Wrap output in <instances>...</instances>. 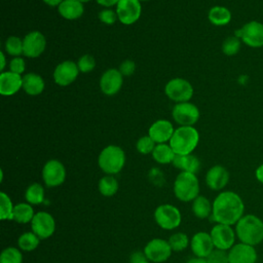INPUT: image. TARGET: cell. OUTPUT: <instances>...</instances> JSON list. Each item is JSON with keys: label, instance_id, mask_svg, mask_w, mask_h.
<instances>
[{"label": "cell", "instance_id": "19", "mask_svg": "<svg viewBox=\"0 0 263 263\" xmlns=\"http://www.w3.org/2000/svg\"><path fill=\"white\" fill-rule=\"evenodd\" d=\"M123 82V76L119 72V70L116 69H108L103 73L100 79V87L101 90L107 95V96H114L116 95Z\"/></svg>", "mask_w": 263, "mask_h": 263}, {"label": "cell", "instance_id": "12", "mask_svg": "<svg viewBox=\"0 0 263 263\" xmlns=\"http://www.w3.org/2000/svg\"><path fill=\"white\" fill-rule=\"evenodd\" d=\"M118 21L123 25L136 23L142 13V5L139 0H119L116 5Z\"/></svg>", "mask_w": 263, "mask_h": 263}, {"label": "cell", "instance_id": "15", "mask_svg": "<svg viewBox=\"0 0 263 263\" xmlns=\"http://www.w3.org/2000/svg\"><path fill=\"white\" fill-rule=\"evenodd\" d=\"M24 54L27 58H37L41 55L46 47V39L39 31H32L23 38Z\"/></svg>", "mask_w": 263, "mask_h": 263}, {"label": "cell", "instance_id": "33", "mask_svg": "<svg viewBox=\"0 0 263 263\" xmlns=\"http://www.w3.org/2000/svg\"><path fill=\"white\" fill-rule=\"evenodd\" d=\"M14 204L10 197L5 193H0V218L1 220H12Z\"/></svg>", "mask_w": 263, "mask_h": 263}, {"label": "cell", "instance_id": "26", "mask_svg": "<svg viewBox=\"0 0 263 263\" xmlns=\"http://www.w3.org/2000/svg\"><path fill=\"white\" fill-rule=\"evenodd\" d=\"M35 214L36 213L34 212L32 204H30L28 202H20L14 205L12 220H14L21 224L31 223Z\"/></svg>", "mask_w": 263, "mask_h": 263}, {"label": "cell", "instance_id": "45", "mask_svg": "<svg viewBox=\"0 0 263 263\" xmlns=\"http://www.w3.org/2000/svg\"><path fill=\"white\" fill-rule=\"evenodd\" d=\"M100 5L108 8L111 7L113 5H117V3L119 2V0H96Z\"/></svg>", "mask_w": 263, "mask_h": 263}, {"label": "cell", "instance_id": "14", "mask_svg": "<svg viewBox=\"0 0 263 263\" xmlns=\"http://www.w3.org/2000/svg\"><path fill=\"white\" fill-rule=\"evenodd\" d=\"M31 229L40 239H46L50 237L55 230L54 218L47 212H38L31 221Z\"/></svg>", "mask_w": 263, "mask_h": 263}, {"label": "cell", "instance_id": "41", "mask_svg": "<svg viewBox=\"0 0 263 263\" xmlns=\"http://www.w3.org/2000/svg\"><path fill=\"white\" fill-rule=\"evenodd\" d=\"M99 18L102 23H104L106 25H112L116 22V20H118L116 11H114L110 8H105V9L101 10L99 13Z\"/></svg>", "mask_w": 263, "mask_h": 263}, {"label": "cell", "instance_id": "28", "mask_svg": "<svg viewBox=\"0 0 263 263\" xmlns=\"http://www.w3.org/2000/svg\"><path fill=\"white\" fill-rule=\"evenodd\" d=\"M151 154H152L153 159L160 164L172 163L176 156V153L174 152V150L172 149L170 144H165V143L156 144V146Z\"/></svg>", "mask_w": 263, "mask_h": 263}, {"label": "cell", "instance_id": "34", "mask_svg": "<svg viewBox=\"0 0 263 263\" xmlns=\"http://www.w3.org/2000/svg\"><path fill=\"white\" fill-rule=\"evenodd\" d=\"M167 241H168L172 250L175 252L184 251L190 245L189 237L187 236V234H185L183 232L174 233L173 235H171V237L168 238Z\"/></svg>", "mask_w": 263, "mask_h": 263}, {"label": "cell", "instance_id": "42", "mask_svg": "<svg viewBox=\"0 0 263 263\" xmlns=\"http://www.w3.org/2000/svg\"><path fill=\"white\" fill-rule=\"evenodd\" d=\"M25 68H26V64H25V61L23 58L21 57H15L13 58L10 63H9V71L13 72V73H16V74H22L24 71H25Z\"/></svg>", "mask_w": 263, "mask_h": 263}, {"label": "cell", "instance_id": "18", "mask_svg": "<svg viewBox=\"0 0 263 263\" xmlns=\"http://www.w3.org/2000/svg\"><path fill=\"white\" fill-rule=\"evenodd\" d=\"M257 251L254 246L243 242L234 245L228 251L229 263H256Z\"/></svg>", "mask_w": 263, "mask_h": 263}, {"label": "cell", "instance_id": "36", "mask_svg": "<svg viewBox=\"0 0 263 263\" xmlns=\"http://www.w3.org/2000/svg\"><path fill=\"white\" fill-rule=\"evenodd\" d=\"M5 50L8 54L14 58L24 54L23 39L16 36H9L5 41Z\"/></svg>", "mask_w": 263, "mask_h": 263}, {"label": "cell", "instance_id": "11", "mask_svg": "<svg viewBox=\"0 0 263 263\" xmlns=\"http://www.w3.org/2000/svg\"><path fill=\"white\" fill-rule=\"evenodd\" d=\"M42 179L47 187H58L66 180L65 165L58 159L48 160L42 168Z\"/></svg>", "mask_w": 263, "mask_h": 263}, {"label": "cell", "instance_id": "40", "mask_svg": "<svg viewBox=\"0 0 263 263\" xmlns=\"http://www.w3.org/2000/svg\"><path fill=\"white\" fill-rule=\"evenodd\" d=\"M208 263H229L228 253L222 250H214L206 258Z\"/></svg>", "mask_w": 263, "mask_h": 263}, {"label": "cell", "instance_id": "13", "mask_svg": "<svg viewBox=\"0 0 263 263\" xmlns=\"http://www.w3.org/2000/svg\"><path fill=\"white\" fill-rule=\"evenodd\" d=\"M235 36L251 47H261L263 46V25L252 21L235 31Z\"/></svg>", "mask_w": 263, "mask_h": 263}, {"label": "cell", "instance_id": "9", "mask_svg": "<svg viewBox=\"0 0 263 263\" xmlns=\"http://www.w3.org/2000/svg\"><path fill=\"white\" fill-rule=\"evenodd\" d=\"M143 252L148 261L152 263H162L171 257L173 250L167 240L153 238L147 242Z\"/></svg>", "mask_w": 263, "mask_h": 263}, {"label": "cell", "instance_id": "25", "mask_svg": "<svg viewBox=\"0 0 263 263\" xmlns=\"http://www.w3.org/2000/svg\"><path fill=\"white\" fill-rule=\"evenodd\" d=\"M43 78L36 73H28L23 76V89L29 96H38L44 89Z\"/></svg>", "mask_w": 263, "mask_h": 263}, {"label": "cell", "instance_id": "37", "mask_svg": "<svg viewBox=\"0 0 263 263\" xmlns=\"http://www.w3.org/2000/svg\"><path fill=\"white\" fill-rule=\"evenodd\" d=\"M155 146H156V143L148 135L141 137L136 144V148L138 152H140L141 154L152 153Z\"/></svg>", "mask_w": 263, "mask_h": 263}, {"label": "cell", "instance_id": "43", "mask_svg": "<svg viewBox=\"0 0 263 263\" xmlns=\"http://www.w3.org/2000/svg\"><path fill=\"white\" fill-rule=\"evenodd\" d=\"M118 70L122 74V76H129L134 74L136 70V64L132 60H125L120 64Z\"/></svg>", "mask_w": 263, "mask_h": 263}, {"label": "cell", "instance_id": "3", "mask_svg": "<svg viewBox=\"0 0 263 263\" xmlns=\"http://www.w3.org/2000/svg\"><path fill=\"white\" fill-rule=\"evenodd\" d=\"M199 134L193 126H180L175 129L168 144L176 154H191L197 147Z\"/></svg>", "mask_w": 263, "mask_h": 263}, {"label": "cell", "instance_id": "23", "mask_svg": "<svg viewBox=\"0 0 263 263\" xmlns=\"http://www.w3.org/2000/svg\"><path fill=\"white\" fill-rule=\"evenodd\" d=\"M59 13L66 20L73 21L79 18L84 11L83 3L78 0H64L59 6Z\"/></svg>", "mask_w": 263, "mask_h": 263}, {"label": "cell", "instance_id": "52", "mask_svg": "<svg viewBox=\"0 0 263 263\" xmlns=\"http://www.w3.org/2000/svg\"><path fill=\"white\" fill-rule=\"evenodd\" d=\"M139 1H150V0H139Z\"/></svg>", "mask_w": 263, "mask_h": 263}, {"label": "cell", "instance_id": "27", "mask_svg": "<svg viewBox=\"0 0 263 263\" xmlns=\"http://www.w3.org/2000/svg\"><path fill=\"white\" fill-rule=\"evenodd\" d=\"M212 212H213V203H211V201L206 197L202 195H198L192 201V213L196 218L205 219L212 216Z\"/></svg>", "mask_w": 263, "mask_h": 263}, {"label": "cell", "instance_id": "20", "mask_svg": "<svg viewBox=\"0 0 263 263\" xmlns=\"http://www.w3.org/2000/svg\"><path fill=\"white\" fill-rule=\"evenodd\" d=\"M174 132L175 128L171 121L166 119H158L150 125L148 136L156 144H163L165 142H170Z\"/></svg>", "mask_w": 263, "mask_h": 263}, {"label": "cell", "instance_id": "17", "mask_svg": "<svg viewBox=\"0 0 263 263\" xmlns=\"http://www.w3.org/2000/svg\"><path fill=\"white\" fill-rule=\"evenodd\" d=\"M190 248L195 257L208 258L215 250L211 234L204 231L196 232L190 239Z\"/></svg>", "mask_w": 263, "mask_h": 263}, {"label": "cell", "instance_id": "39", "mask_svg": "<svg viewBox=\"0 0 263 263\" xmlns=\"http://www.w3.org/2000/svg\"><path fill=\"white\" fill-rule=\"evenodd\" d=\"M77 66L80 72L82 73H88L91 72L96 67V61L95 59L89 54H84L79 58L77 62Z\"/></svg>", "mask_w": 263, "mask_h": 263}, {"label": "cell", "instance_id": "6", "mask_svg": "<svg viewBox=\"0 0 263 263\" xmlns=\"http://www.w3.org/2000/svg\"><path fill=\"white\" fill-rule=\"evenodd\" d=\"M154 220L160 228L164 230H173L180 226L182 222V215L177 206L164 203L155 209Z\"/></svg>", "mask_w": 263, "mask_h": 263}, {"label": "cell", "instance_id": "32", "mask_svg": "<svg viewBox=\"0 0 263 263\" xmlns=\"http://www.w3.org/2000/svg\"><path fill=\"white\" fill-rule=\"evenodd\" d=\"M40 240L41 239L33 231H28L20 235L17 239V246L22 251L31 252L39 246Z\"/></svg>", "mask_w": 263, "mask_h": 263}, {"label": "cell", "instance_id": "21", "mask_svg": "<svg viewBox=\"0 0 263 263\" xmlns=\"http://www.w3.org/2000/svg\"><path fill=\"white\" fill-rule=\"evenodd\" d=\"M23 88V77L11 71L2 72L0 75V93L9 97Z\"/></svg>", "mask_w": 263, "mask_h": 263}, {"label": "cell", "instance_id": "46", "mask_svg": "<svg viewBox=\"0 0 263 263\" xmlns=\"http://www.w3.org/2000/svg\"><path fill=\"white\" fill-rule=\"evenodd\" d=\"M255 175H256V178L257 180L263 184V164H261L260 166L257 167L256 172H255Z\"/></svg>", "mask_w": 263, "mask_h": 263}, {"label": "cell", "instance_id": "5", "mask_svg": "<svg viewBox=\"0 0 263 263\" xmlns=\"http://www.w3.org/2000/svg\"><path fill=\"white\" fill-rule=\"evenodd\" d=\"M98 163L106 175H116L124 166L125 153L119 146L109 145L101 151Z\"/></svg>", "mask_w": 263, "mask_h": 263}, {"label": "cell", "instance_id": "30", "mask_svg": "<svg viewBox=\"0 0 263 263\" xmlns=\"http://www.w3.org/2000/svg\"><path fill=\"white\" fill-rule=\"evenodd\" d=\"M98 188L103 196L111 197L118 190V182L113 175H106L99 181Z\"/></svg>", "mask_w": 263, "mask_h": 263}, {"label": "cell", "instance_id": "38", "mask_svg": "<svg viewBox=\"0 0 263 263\" xmlns=\"http://www.w3.org/2000/svg\"><path fill=\"white\" fill-rule=\"evenodd\" d=\"M240 48V41L239 38L236 36H231L225 39L222 45V50L226 55H234Z\"/></svg>", "mask_w": 263, "mask_h": 263}, {"label": "cell", "instance_id": "35", "mask_svg": "<svg viewBox=\"0 0 263 263\" xmlns=\"http://www.w3.org/2000/svg\"><path fill=\"white\" fill-rule=\"evenodd\" d=\"M0 263H23V254L15 247H7L1 252Z\"/></svg>", "mask_w": 263, "mask_h": 263}, {"label": "cell", "instance_id": "24", "mask_svg": "<svg viewBox=\"0 0 263 263\" xmlns=\"http://www.w3.org/2000/svg\"><path fill=\"white\" fill-rule=\"evenodd\" d=\"M172 163L174 166L181 170V172H188L192 174H196L200 168L199 159L192 154H187V155L176 154Z\"/></svg>", "mask_w": 263, "mask_h": 263}, {"label": "cell", "instance_id": "49", "mask_svg": "<svg viewBox=\"0 0 263 263\" xmlns=\"http://www.w3.org/2000/svg\"><path fill=\"white\" fill-rule=\"evenodd\" d=\"M0 57H1V71L3 72V70H4V68H5V65H6L4 52H0Z\"/></svg>", "mask_w": 263, "mask_h": 263}, {"label": "cell", "instance_id": "50", "mask_svg": "<svg viewBox=\"0 0 263 263\" xmlns=\"http://www.w3.org/2000/svg\"><path fill=\"white\" fill-rule=\"evenodd\" d=\"M78 1H80L81 3H85V2H88V1H90V0H78Z\"/></svg>", "mask_w": 263, "mask_h": 263}, {"label": "cell", "instance_id": "29", "mask_svg": "<svg viewBox=\"0 0 263 263\" xmlns=\"http://www.w3.org/2000/svg\"><path fill=\"white\" fill-rule=\"evenodd\" d=\"M209 21L215 26H225L231 20V12L224 6H214L209 11Z\"/></svg>", "mask_w": 263, "mask_h": 263}, {"label": "cell", "instance_id": "44", "mask_svg": "<svg viewBox=\"0 0 263 263\" xmlns=\"http://www.w3.org/2000/svg\"><path fill=\"white\" fill-rule=\"evenodd\" d=\"M146 260H147V258H146L144 252L138 251L130 255V263H142Z\"/></svg>", "mask_w": 263, "mask_h": 263}, {"label": "cell", "instance_id": "16", "mask_svg": "<svg viewBox=\"0 0 263 263\" xmlns=\"http://www.w3.org/2000/svg\"><path fill=\"white\" fill-rule=\"evenodd\" d=\"M79 72L77 64L73 61H64L55 67L53 71V80L58 85L67 86L75 81Z\"/></svg>", "mask_w": 263, "mask_h": 263}, {"label": "cell", "instance_id": "4", "mask_svg": "<svg viewBox=\"0 0 263 263\" xmlns=\"http://www.w3.org/2000/svg\"><path fill=\"white\" fill-rule=\"evenodd\" d=\"M174 194L181 201H193L199 195V182L196 175L181 172L174 182Z\"/></svg>", "mask_w": 263, "mask_h": 263}, {"label": "cell", "instance_id": "48", "mask_svg": "<svg viewBox=\"0 0 263 263\" xmlns=\"http://www.w3.org/2000/svg\"><path fill=\"white\" fill-rule=\"evenodd\" d=\"M42 1L49 6H59L64 0H42Z\"/></svg>", "mask_w": 263, "mask_h": 263}, {"label": "cell", "instance_id": "31", "mask_svg": "<svg viewBox=\"0 0 263 263\" xmlns=\"http://www.w3.org/2000/svg\"><path fill=\"white\" fill-rule=\"evenodd\" d=\"M25 198L32 205L40 204L44 201V188L39 183H33L28 186L25 192Z\"/></svg>", "mask_w": 263, "mask_h": 263}, {"label": "cell", "instance_id": "51", "mask_svg": "<svg viewBox=\"0 0 263 263\" xmlns=\"http://www.w3.org/2000/svg\"><path fill=\"white\" fill-rule=\"evenodd\" d=\"M142 263H152V262H150V261H148V260H146V261H144V262H142Z\"/></svg>", "mask_w": 263, "mask_h": 263}, {"label": "cell", "instance_id": "8", "mask_svg": "<svg viewBox=\"0 0 263 263\" xmlns=\"http://www.w3.org/2000/svg\"><path fill=\"white\" fill-rule=\"evenodd\" d=\"M172 116L180 126H192L199 119V110L190 102L177 103L173 108Z\"/></svg>", "mask_w": 263, "mask_h": 263}, {"label": "cell", "instance_id": "10", "mask_svg": "<svg viewBox=\"0 0 263 263\" xmlns=\"http://www.w3.org/2000/svg\"><path fill=\"white\" fill-rule=\"evenodd\" d=\"M211 237L215 249L222 251H229L235 241V231L230 225L217 223L211 229Z\"/></svg>", "mask_w": 263, "mask_h": 263}, {"label": "cell", "instance_id": "2", "mask_svg": "<svg viewBox=\"0 0 263 263\" xmlns=\"http://www.w3.org/2000/svg\"><path fill=\"white\" fill-rule=\"evenodd\" d=\"M235 234L240 242L256 246L263 240V221L253 215H245L235 224Z\"/></svg>", "mask_w": 263, "mask_h": 263}, {"label": "cell", "instance_id": "1", "mask_svg": "<svg viewBox=\"0 0 263 263\" xmlns=\"http://www.w3.org/2000/svg\"><path fill=\"white\" fill-rule=\"evenodd\" d=\"M243 201L237 193L222 191L213 201L212 218L217 223L232 226L243 216Z\"/></svg>", "mask_w": 263, "mask_h": 263}, {"label": "cell", "instance_id": "7", "mask_svg": "<svg viewBox=\"0 0 263 263\" xmlns=\"http://www.w3.org/2000/svg\"><path fill=\"white\" fill-rule=\"evenodd\" d=\"M164 92L174 102H189L193 96V87L184 78H173L164 86Z\"/></svg>", "mask_w": 263, "mask_h": 263}, {"label": "cell", "instance_id": "47", "mask_svg": "<svg viewBox=\"0 0 263 263\" xmlns=\"http://www.w3.org/2000/svg\"><path fill=\"white\" fill-rule=\"evenodd\" d=\"M186 263H208L206 258H200V257H195L189 259Z\"/></svg>", "mask_w": 263, "mask_h": 263}, {"label": "cell", "instance_id": "22", "mask_svg": "<svg viewBox=\"0 0 263 263\" xmlns=\"http://www.w3.org/2000/svg\"><path fill=\"white\" fill-rule=\"evenodd\" d=\"M229 181V173L222 165L212 166L205 175V183L212 190H222Z\"/></svg>", "mask_w": 263, "mask_h": 263}]
</instances>
